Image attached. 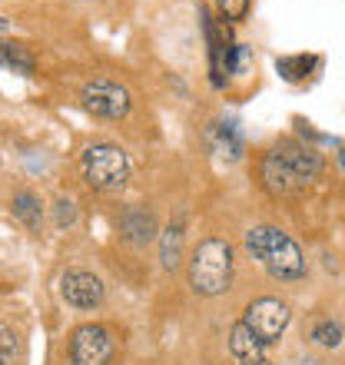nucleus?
Masks as SVG:
<instances>
[{"mask_svg":"<svg viewBox=\"0 0 345 365\" xmlns=\"http://www.w3.org/2000/svg\"><path fill=\"white\" fill-rule=\"evenodd\" d=\"M316 60H306V57H282L279 60V73H286L289 80H296V77H302L309 67H312Z\"/></svg>","mask_w":345,"mask_h":365,"instance_id":"nucleus-17","label":"nucleus"},{"mask_svg":"<svg viewBox=\"0 0 345 365\" xmlns=\"http://www.w3.org/2000/svg\"><path fill=\"white\" fill-rule=\"evenodd\" d=\"M322 156L306 143H296V140H279L266 156H262V182H266L269 192L276 196H289V192L306 190L309 182L322 173Z\"/></svg>","mask_w":345,"mask_h":365,"instance_id":"nucleus-1","label":"nucleus"},{"mask_svg":"<svg viewBox=\"0 0 345 365\" xmlns=\"http://www.w3.org/2000/svg\"><path fill=\"white\" fill-rule=\"evenodd\" d=\"M110 356H113V336L103 326H80L70 339L73 365H106Z\"/></svg>","mask_w":345,"mask_h":365,"instance_id":"nucleus-7","label":"nucleus"},{"mask_svg":"<svg viewBox=\"0 0 345 365\" xmlns=\"http://www.w3.org/2000/svg\"><path fill=\"white\" fill-rule=\"evenodd\" d=\"M289 319H292V312H289V306L282 302V299H256V302H249V309H246V316H242V322L256 332L266 346H272V342H279L282 339V332H286Z\"/></svg>","mask_w":345,"mask_h":365,"instance_id":"nucleus-5","label":"nucleus"},{"mask_svg":"<svg viewBox=\"0 0 345 365\" xmlns=\"http://www.w3.org/2000/svg\"><path fill=\"white\" fill-rule=\"evenodd\" d=\"M80 100H83V106L90 113L103 116V120H123L130 113V93H126V87H120V83H113V80H106V77L90 80Z\"/></svg>","mask_w":345,"mask_h":365,"instance_id":"nucleus-6","label":"nucleus"},{"mask_svg":"<svg viewBox=\"0 0 345 365\" xmlns=\"http://www.w3.org/2000/svg\"><path fill=\"white\" fill-rule=\"evenodd\" d=\"M206 140H210V146H212V153H220V156H226V160H240L242 156V133H240V126L236 123H212L210 130H206Z\"/></svg>","mask_w":345,"mask_h":365,"instance_id":"nucleus-11","label":"nucleus"},{"mask_svg":"<svg viewBox=\"0 0 345 365\" xmlns=\"http://www.w3.org/2000/svg\"><path fill=\"white\" fill-rule=\"evenodd\" d=\"M80 173L93 190L116 192L130 180V156L116 143H90L80 156Z\"/></svg>","mask_w":345,"mask_h":365,"instance_id":"nucleus-4","label":"nucleus"},{"mask_svg":"<svg viewBox=\"0 0 345 365\" xmlns=\"http://www.w3.org/2000/svg\"><path fill=\"white\" fill-rule=\"evenodd\" d=\"M10 210H14V216H17L24 226H27L30 232H40V222H43V206H40V200L34 196V192H17L14 196V202H10Z\"/></svg>","mask_w":345,"mask_h":365,"instance_id":"nucleus-13","label":"nucleus"},{"mask_svg":"<svg viewBox=\"0 0 345 365\" xmlns=\"http://www.w3.org/2000/svg\"><path fill=\"white\" fill-rule=\"evenodd\" d=\"M120 230H123V236L133 246H146L156 236V220H153V212L143 210V206H130L120 216Z\"/></svg>","mask_w":345,"mask_h":365,"instance_id":"nucleus-10","label":"nucleus"},{"mask_svg":"<svg viewBox=\"0 0 345 365\" xmlns=\"http://www.w3.org/2000/svg\"><path fill=\"white\" fill-rule=\"evenodd\" d=\"M246 250L252 252V259H259V266L272 279L292 282V279L306 276L302 250L296 246V240L289 232L276 230V226H252L246 232Z\"/></svg>","mask_w":345,"mask_h":365,"instance_id":"nucleus-2","label":"nucleus"},{"mask_svg":"<svg viewBox=\"0 0 345 365\" xmlns=\"http://www.w3.org/2000/svg\"><path fill=\"white\" fill-rule=\"evenodd\" d=\"M249 63H252V50L249 47H236L232 50V60H230V73H249Z\"/></svg>","mask_w":345,"mask_h":365,"instance_id":"nucleus-18","label":"nucleus"},{"mask_svg":"<svg viewBox=\"0 0 345 365\" xmlns=\"http://www.w3.org/2000/svg\"><path fill=\"white\" fill-rule=\"evenodd\" d=\"M160 262H163L166 272L180 269V262H182V226L180 222H170L160 232Z\"/></svg>","mask_w":345,"mask_h":365,"instance_id":"nucleus-12","label":"nucleus"},{"mask_svg":"<svg viewBox=\"0 0 345 365\" xmlns=\"http://www.w3.org/2000/svg\"><path fill=\"white\" fill-rule=\"evenodd\" d=\"M230 352L240 365H269V346L246 322H236L230 332Z\"/></svg>","mask_w":345,"mask_h":365,"instance_id":"nucleus-9","label":"nucleus"},{"mask_svg":"<svg viewBox=\"0 0 345 365\" xmlns=\"http://www.w3.org/2000/svg\"><path fill=\"white\" fill-rule=\"evenodd\" d=\"M216 7H220V14L226 20H246V14H249V0H216Z\"/></svg>","mask_w":345,"mask_h":365,"instance_id":"nucleus-16","label":"nucleus"},{"mask_svg":"<svg viewBox=\"0 0 345 365\" xmlns=\"http://www.w3.org/2000/svg\"><path fill=\"white\" fill-rule=\"evenodd\" d=\"M312 342H319V346H326V349H336L339 342H342V326L339 322H319L316 329H312Z\"/></svg>","mask_w":345,"mask_h":365,"instance_id":"nucleus-15","label":"nucleus"},{"mask_svg":"<svg viewBox=\"0 0 345 365\" xmlns=\"http://www.w3.org/2000/svg\"><path fill=\"white\" fill-rule=\"evenodd\" d=\"M232 279V246L226 240H202L190 256V286L200 296H220Z\"/></svg>","mask_w":345,"mask_h":365,"instance_id":"nucleus-3","label":"nucleus"},{"mask_svg":"<svg viewBox=\"0 0 345 365\" xmlns=\"http://www.w3.org/2000/svg\"><path fill=\"white\" fill-rule=\"evenodd\" d=\"M339 163H342V170H345V150H342V153H339Z\"/></svg>","mask_w":345,"mask_h":365,"instance_id":"nucleus-20","label":"nucleus"},{"mask_svg":"<svg viewBox=\"0 0 345 365\" xmlns=\"http://www.w3.org/2000/svg\"><path fill=\"white\" fill-rule=\"evenodd\" d=\"M73 222H77V210H73V202L60 200L57 202V226L63 230V226H73Z\"/></svg>","mask_w":345,"mask_h":365,"instance_id":"nucleus-19","label":"nucleus"},{"mask_svg":"<svg viewBox=\"0 0 345 365\" xmlns=\"http://www.w3.org/2000/svg\"><path fill=\"white\" fill-rule=\"evenodd\" d=\"M60 292L73 309H96L103 302V282L86 269H70L60 279Z\"/></svg>","mask_w":345,"mask_h":365,"instance_id":"nucleus-8","label":"nucleus"},{"mask_svg":"<svg viewBox=\"0 0 345 365\" xmlns=\"http://www.w3.org/2000/svg\"><path fill=\"white\" fill-rule=\"evenodd\" d=\"M4 67L30 77V73H34V53H30L24 43H4Z\"/></svg>","mask_w":345,"mask_h":365,"instance_id":"nucleus-14","label":"nucleus"}]
</instances>
